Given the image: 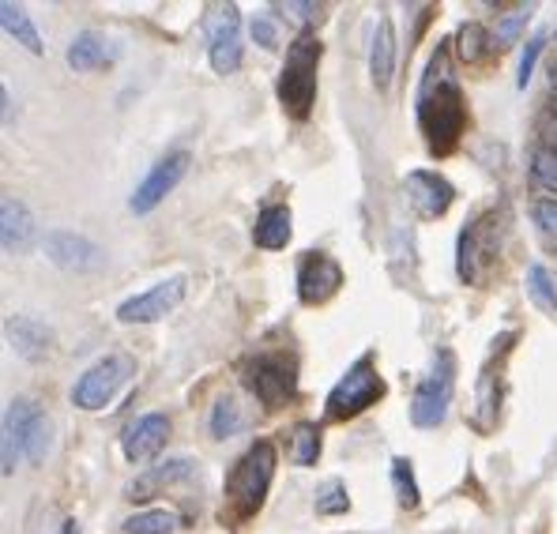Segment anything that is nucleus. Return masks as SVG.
<instances>
[{
    "instance_id": "obj_40",
    "label": "nucleus",
    "mask_w": 557,
    "mask_h": 534,
    "mask_svg": "<svg viewBox=\"0 0 557 534\" xmlns=\"http://www.w3.org/2000/svg\"><path fill=\"white\" fill-rule=\"evenodd\" d=\"M550 90H554V95H557V61L550 64Z\"/></svg>"
},
{
    "instance_id": "obj_36",
    "label": "nucleus",
    "mask_w": 557,
    "mask_h": 534,
    "mask_svg": "<svg viewBox=\"0 0 557 534\" xmlns=\"http://www.w3.org/2000/svg\"><path fill=\"white\" fill-rule=\"evenodd\" d=\"M249 35H252V42H257L260 49H278V27H275V20L272 15H252L249 20Z\"/></svg>"
},
{
    "instance_id": "obj_2",
    "label": "nucleus",
    "mask_w": 557,
    "mask_h": 534,
    "mask_svg": "<svg viewBox=\"0 0 557 534\" xmlns=\"http://www.w3.org/2000/svg\"><path fill=\"white\" fill-rule=\"evenodd\" d=\"M275 467H278V451L272 440H252L242 456L234 459V467L223 479V512L219 520L226 527H245L252 516L264 508L268 489L275 482Z\"/></svg>"
},
{
    "instance_id": "obj_32",
    "label": "nucleus",
    "mask_w": 557,
    "mask_h": 534,
    "mask_svg": "<svg viewBox=\"0 0 557 534\" xmlns=\"http://www.w3.org/2000/svg\"><path fill=\"white\" fill-rule=\"evenodd\" d=\"M275 12H283L290 23H298V35H306V30H317L324 20L327 8L324 4H313V0H286V4H275Z\"/></svg>"
},
{
    "instance_id": "obj_29",
    "label": "nucleus",
    "mask_w": 557,
    "mask_h": 534,
    "mask_svg": "<svg viewBox=\"0 0 557 534\" xmlns=\"http://www.w3.org/2000/svg\"><path fill=\"white\" fill-rule=\"evenodd\" d=\"M392 489H396L399 508H418V500H422V489H418V479H414V463L407 456L392 459Z\"/></svg>"
},
{
    "instance_id": "obj_20",
    "label": "nucleus",
    "mask_w": 557,
    "mask_h": 534,
    "mask_svg": "<svg viewBox=\"0 0 557 534\" xmlns=\"http://www.w3.org/2000/svg\"><path fill=\"white\" fill-rule=\"evenodd\" d=\"M117 57H121V46L113 42V38H106L102 30H79L69 42L64 61L76 72H98V69H110Z\"/></svg>"
},
{
    "instance_id": "obj_35",
    "label": "nucleus",
    "mask_w": 557,
    "mask_h": 534,
    "mask_svg": "<svg viewBox=\"0 0 557 534\" xmlns=\"http://www.w3.org/2000/svg\"><path fill=\"white\" fill-rule=\"evenodd\" d=\"M531 219H535L543 241L557 249V200H535L531 203Z\"/></svg>"
},
{
    "instance_id": "obj_11",
    "label": "nucleus",
    "mask_w": 557,
    "mask_h": 534,
    "mask_svg": "<svg viewBox=\"0 0 557 534\" xmlns=\"http://www.w3.org/2000/svg\"><path fill=\"white\" fill-rule=\"evenodd\" d=\"M42 252L53 268L69 271V275H95L106 268V249L91 237L76 234V229H49L42 237Z\"/></svg>"
},
{
    "instance_id": "obj_12",
    "label": "nucleus",
    "mask_w": 557,
    "mask_h": 534,
    "mask_svg": "<svg viewBox=\"0 0 557 534\" xmlns=\"http://www.w3.org/2000/svg\"><path fill=\"white\" fill-rule=\"evenodd\" d=\"M185 294H188V278L170 275V278H162V283L147 286L144 294H133V298L121 301L117 320L121 324H159V320H166L170 312L182 306Z\"/></svg>"
},
{
    "instance_id": "obj_14",
    "label": "nucleus",
    "mask_w": 557,
    "mask_h": 534,
    "mask_svg": "<svg viewBox=\"0 0 557 534\" xmlns=\"http://www.w3.org/2000/svg\"><path fill=\"white\" fill-rule=\"evenodd\" d=\"M404 200L422 223H433V219L448 215V208H453V200H456V188H453V181L445 174H437V170H411V174L404 177Z\"/></svg>"
},
{
    "instance_id": "obj_9",
    "label": "nucleus",
    "mask_w": 557,
    "mask_h": 534,
    "mask_svg": "<svg viewBox=\"0 0 557 534\" xmlns=\"http://www.w3.org/2000/svg\"><path fill=\"white\" fill-rule=\"evenodd\" d=\"M133 376H136V361L128 355L98 358L95 365H87L84 373H79V381L72 384V407L87 410V414H98V410H106L121 396V388H125Z\"/></svg>"
},
{
    "instance_id": "obj_5",
    "label": "nucleus",
    "mask_w": 557,
    "mask_h": 534,
    "mask_svg": "<svg viewBox=\"0 0 557 534\" xmlns=\"http://www.w3.org/2000/svg\"><path fill=\"white\" fill-rule=\"evenodd\" d=\"M502 257V215L497 211H479L460 229L456 241V271L467 286H482Z\"/></svg>"
},
{
    "instance_id": "obj_34",
    "label": "nucleus",
    "mask_w": 557,
    "mask_h": 534,
    "mask_svg": "<svg viewBox=\"0 0 557 534\" xmlns=\"http://www.w3.org/2000/svg\"><path fill=\"white\" fill-rule=\"evenodd\" d=\"M543 49H546V35H531V38H528V46H523L520 69H516V87H520V90H528L531 76H535L539 57H543Z\"/></svg>"
},
{
    "instance_id": "obj_18",
    "label": "nucleus",
    "mask_w": 557,
    "mask_h": 534,
    "mask_svg": "<svg viewBox=\"0 0 557 534\" xmlns=\"http://www.w3.org/2000/svg\"><path fill=\"white\" fill-rule=\"evenodd\" d=\"M0 245L8 257H23L38 245V219L20 196L0 200Z\"/></svg>"
},
{
    "instance_id": "obj_16",
    "label": "nucleus",
    "mask_w": 557,
    "mask_h": 534,
    "mask_svg": "<svg viewBox=\"0 0 557 534\" xmlns=\"http://www.w3.org/2000/svg\"><path fill=\"white\" fill-rule=\"evenodd\" d=\"M196 474H200V459H193V456H170V459H162V463L147 467V471L139 474L136 482H128L125 497L128 500L162 497L166 489H177V486H185V482H193Z\"/></svg>"
},
{
    "instance_id": "obj_26",
    "label": "nucleus",
    "mask_w": 557,
    "mask_h": 534,
    "mask_svg": "<svg viewBox=\"0 0 557 534\" xmlns=\"http://www.w3.org/2000/svg\"><path fill=\"white\" fill-rule=\"evenodd\" d=\"M324 451V440H321V425L317 422H298L290 430V463L294 467H317Z\"/></svg>"
},
{
    "instance_id": "obj_22",
    "label": "nucleus",
    "mask_w": 557,
    "mask_h": 534,
    "mask_svg": "<svg viewBox=\"0 0 557 534\" xmlns=\"http://www.w3.org/2000/svg\"><path fill=\"white\" fill-rule=\"evenodd\" d=\"M290 234H294V215L286 203H268V208H260L257 223H252V245H257V249H268V252L286 249Z\"/></svg>"
},
{
    "instance_id": "obj_27",
    "label": "nucleus",
    "mask_w": 557,
    "mask_h": 534,
    "mask_svg": "<svg viewBox=\"0 0 557 534\" xmlns=\"http://www.w3.org/2000/svg\"><path fill=\"white\" fill-rule=\"evenodd\" d=\"M182 527V516L174 508H147V512H136L121 523L125 534H174Z\"/></svg>"
},
{
    "instance_id": "obj_8",
    "label": "nucleus",
    "mask_w": 557,
    "mask_h": 534,
    "mask_svg": "<svg viewBox=\"0 0 557 534\" xmlns=\"http://www.w3.org/2000/svg\"><path fill=\"white\" fill-rule=\"evenodd\" d=\"M242 381L257 396L260 407L278 410L298 396V361H294V355H286V350H260V355L245 361Z\"/></svg>"
},
{
    "instance_id": "obj_13",
    "label": "nucleus",
    "mask_w": 557,
    "mask_h": 534,
    "mask_svg": "<svg viewBox=\"0 0 557 534\" xmlns=\"http://www.w3.org/2000/svg\"><path fill=\"white\" fill-rule=\"evenodd\" d=\"M188 162H193V154H188V151H166V154H162V159L147 170V177L133 188L128 211H133V215H151V211L159 208V203L185 181Z\"/></svg>"
},
{
    "instance_id": "obj_37",
    "label": "nucleus",
    "mask_w": 557,
    "mask_h": 534,
    "mask_svg": "<svg viewBox=\"0 0 557 534\" xmlns=\"http://www.w3.org/2000/svg\"><path fill=\"white\" fill-rule=\"evenodd\" d=\"M539 136H543L546 147H554L557 151V105H550V110L539 117Z\"/></svg>"
},
{
    "instance_id": "obj_19",
    "label": "nucleus",
    "mask_w": 557,
    "mask_h": 534,
    "mask_svg": "<svg viewBox=\"0 0 557 534\" xmlns=\"http://www.w3.org/2000/svg\"><path fill=\"white\" fill-rule=\"evenodd\" d=\"M4 335L12 343V350L20 355L23 361H46L49 350H53L57 335L46 320L38 316H27V312H15V316L4 320Z\"/></svg>"
},
{
    "instance_id": "obj_1",
    "label": "nucleus",
    "mask_w": 557,
    "mask_h": 534,
    "mask_svg": "<svg viewBox=\"0 0 557 534\" xmlns=\"http://www.w3.org/2000/svg\"><path fill=\"white\" fill-rule=\"evenodd\" d=\"M453 42H437L414 95L418 133L433 154H453L467 128V98L453 69Z\"/></svg>"
},
{
    "instance_id": "obj_33",
    "label": "nucleus",
    "mask_w": 557,
    "mask_h": 534,
    "mask_svg": "<svg viewBox=\"0 0 557 534\" xmlns=\"http://www.w3.org/2000/svg\"><path fill=\"white\" fill-rule=\"evenodd\" d=\"M313 512L317 516H347L350 512V493H347V486H343L339 479L324 482V486L317 489Z\"/></svg>"
},
{
    "instance_id": "obj_38",
    "label": "nucleus",
    "mask_w": 557,
    "mask_h": 534,
    "mask_svg": "<svg viewBox=\"0 0 557 534\" xmlns=\"http://www.w3.org/2000/svg\"><path fill=\"white\" fill-rule=\"evenodd\" d=\"M0 105H4V128H12V90L0 87Z\"/></svg>"
},
{
    "instance_id": "obj_6",
    "label": "nucleus",
    "mask_w": 557,
    "mask_h": 534,
    "mask_svg": "<svg viewBox=\"0 0 557 534\" xmlns=\"http://www.w3.org/2000/svg\"><path fill=\"white\" fill-rule=\"evenodd\" d=\"M384 376L376 373V358L362 355L347 373L335 381V388L324 399V418L327 422H350V418L366 414L370 407L384 399Z\"/></svg>"
},
{
    "instance_id": "obj_10",
    "label": "nucleus",
    "mask_w": 557,
    "mask_h": 534,
    "mask_svg": "<svg viewBox=\"0 0 557 534\" xmlns=\"http://www.w3.org/2000/svg\"><path fill=\"white\" fill-rule=\"evenodd\" d=\"M203 30H208V64L215 69V76H234L245 57L242 12H237V4H219L208 15Z\"/></svg>"
},
{
    "instance_id": "obj_25",
    "label": "nucleus",
    "mask_w": 557,
    "mask_h": 534,
    "mask_svg": "<svg viewBox=\"0 0 557 534\" xmlns=\"http://www.w3.org/2000/svg\"><path fill=\"white\" fill-rule=\"evenodd\" d=\"M494 30H486L482 23H463L460 30H456V53H460V61L467 64H479L486 61L490 53H494Z\"/></svg>"
},
{
    "instance_id": "obj_28",
    "label": "nucleus",
    "mask_w": 557,
    "mask_h": 534,
    "mask_svg": "<svg viewBox=\"0 0 557 534\" xmlns=\"http://www.w3.org/2000/svg\"><path fill=\"white\" fill-rule=\"evenodd\" d=\"M523 286H528L531 306L557 316V278L550 275V271H546L543 264H531L528 275H523Z\"/></svg>"
},
{
    "instance_id": "obj_7",
    "label": "nucleus",
    "mask_w": 557,
    "mask_h": 534,
    "mask_svg": "<svg viewBox=\"0 0 557 534\" xmlns=\"http://www.w3.org/2000/svg\"><path fill=\"white\" fill-rule=\"evenodd\" d=\"M453 396H456V355L448 347H437L430 358V369L422 373V381H418L411 396V422L418 430L445 425Z\"/></svg>"
},
{
    "instance_id": "obj_17",
    "label": "nucleus",
    "mask_w": 557,
    "mask_h": 534,
    "mask_svg": "<svg viewBox=\"0 0 557 534\" xmlns=\"http://www.w3.org/2000/svg\"><path fill=\"white\" fill-rule=\"evenodd\" d=\"M166 440H170V418L151 410V414H139L125 425V433H121V451H125V459L133 467H144L166 448Z\"/></svg>"
},
{
    "instance_id": "obj_30",
    "label": "nucleus",
    "mask_w": 557,
    "mask_h": 534,
    "mask_svg": "<svg viewBox=\"0 0 557 534\" xmlns=\"http://www.w3.org/2000/svg\"><path fill=\"white\" fill-rule=\"evenodd\" d=\"M528 174L535 181L539 188H546V193H557V151L546 144H535L528 154Z\"/></svg>"
},
{
    "instance_id": "obj_21",
    "label": "nucleus",
    "mask_w": 557,
    "mask_h": 534,
    "mask_svg": "<svg viewBox=\"0 0 557 534\" xmlns=\"http://www.w3.org/2000/svg\"><path fill=\"white\" fill-rule=\"evenodd\" d=\"M396 27L392 20L381 12V20L373 23V38H370V76H373V87L376 90H388L392 87V76H396Z\"/></svg>"
},
{
    "instance_id": "obj_24",
    "label": "nucleus",
    "mask_w": 557,
    "mask_h": 534,
    "mask_svg": "<svg viewBox=\"0 0 557 534\" xmlns=\"http://www.w3.org/2000/svg\"><path fill=\"white\" fill-rule=\"evenodd\" d=\"M208 430L215 440H231L237 433L245 430V410H242V399L237 396H219L215 407L208 414Z\"/></svg>"
},
{
    "instance_id": "obj_4",
    "label": "nucleus",
    "mask_w": 557,
    "mask_h": 534,
    "mask_svg": "<svg viewBox=\"0 0 557 534\" xmlns=\"http://www.w3.org/2000/svg\"><path fill=\"white\" fill-rule=\"evenodd\" d=\"M321 61H324V42L317 38V30H306V35L290 38L286 61H283V69H278L275 95H278V105H283L294 121H306L309 113H313Z\"/></svg>"
},
{
    "instance_id": "obj_31",
    "label": "nucleus",
    "mask_w": 557,
    "mask_h": 534,
    "mask_svg": "<svg viewBox=\"0 0 557 534\" xmlns=\"http://www.w3.org/2000/svg\"><path fill=\"white\" fill-rule=\"evenodd\" d=\"M531 12H535V8H531V4H520V8H512V12L497 15V27H494V46H497V53H502V49H509V46L520 42V35H523V30H528Z\"/></svg>"
},
{
    "instance_id": "obj_3",
    "label": "nucleus",
    "mask_w": 557,
    "mask_h": 534,
    "mask_svg": "<svg viewBox=\"0 0 557 534\" xmlns=\"http://www.w3.org/2000/svg\"><path fill=\"white\" fill-rule=\"evenodd\" d=\"M49 448H53V422L42 407L30 396H15L4 410V425H0V471L12 479L20 459L30 467L46 463Z\"/></svg>"
},
{
    "instance_id": "obj_39",
    "label": "nucleus",
    "mask_w": 557,
    "mask_h": 534,
    "mask_svg": "<svg viewBox=\"0 0 557 534\" xmlns=\"http://www.w3.org/2000/svg\"><path fill=\"white\" fill-rule=\"evenodd\" d=\"M57 534H84V531H79V520H64Z\"/></svg>"
},
{
    "instance_id": "obj_23",
    "label": "nucleus",
    "mask_w": 557,
    "mask_h": 534,
    "mask_svg": "<svg viewBox=\"0 0 557 534\" xmlns=\"http://www.w3.org/2000/svg\"><path fill=\"white\" fill-rule=\"evenodd\" d=\"M0 27H4V35H8V38H15V46L27 49V53H35V57H42V53H46L38 27L30 23V15L23 12L20 4H12V0H4V4H0Z\"/></svg>"
},
{
    "instance_id": "obj_15",
    "label": "nucleus",
    "mask_w": 557,
    "mask_h": 534,
    "mask_svg": "<svg viewBox=\"0 0 557 534\" xmlns=\"http://www.w3.org/2000/svg\"><path fill=\"white\" fill-rule=\"evenodd\" d=\"M343 290V268L327 252H306L298 260V301L301 306H327Z\"/></svg>"
}]
</instances>
